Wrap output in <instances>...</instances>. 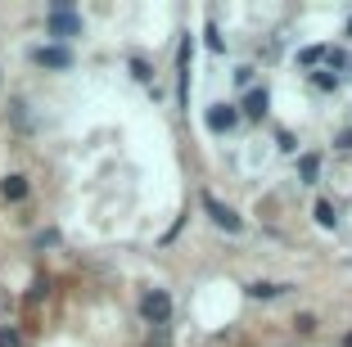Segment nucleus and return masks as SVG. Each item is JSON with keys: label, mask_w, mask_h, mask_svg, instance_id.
Instances as JSON below:
<instances>
[{"label": "nucleus", "mask_w": 352, "mask_h": 347, "mask_svg": "<svg viewBox=\"0 0 352 347\" xmlns=\"http://www.w3.org/2000/svg\"><path fill=\"white\" fill-rule=\"evenodd\" d=\"M199 203H204V212L212 216V225H217V230H226V235H239V230H244V216H239L235 208H226L217 194H208V190H204V194H199Z\"/></svg>", "instance_id": "1"}, {"label": "nucleus", "mask_w": 352, "mask_h": 347, "mask_svg": "<svg viewBox=\"0 0 352 347\" xmlns=\"http://www.w3.org/2000/svg\"><path fill=\"white\" fill-rule=\"evenodd\" d=\"M140 316L154 329H167V320H172V298H167L163 289H149V293L140 298Z\"/></svg>", "instance_id": "2"}, {"label": "nucleus", "mask_w": 352, "mask_h": 347, "mask_svg": "<svg viewBox=\"0 0 352 347\" xmlns=\"http://www.w3.org/2000/svg\"><path fill=\"white\" fill-rule=\"evenodd\" d=\"M45 23H50V36H59V41H68V36H77V32H82V19H77L68 5H54Z\"/></svg>", "instance_id": "3"}, {"label": "nucleus", "mask_w": 352, "mask_h": 347, "mask_svg": "<svg viewBox=\"0 0 352 347\" xmlns=\"http://www.w3.org/2000/svg\"><path fill=\"white\" fill-rule=\"evenodd\" d=\"M204 122H208V131H212V135H226V131H235L239 109H235V104H212Z\"/></svg>", "instance_id": "4"}, {"label": "nucleus", "mask_w": 352, "mask_h": 347, "mask_svg": "<svg viewBox=\"0 0 352 347\" xmlns=\"http://www.w3.org/2000/svg\"><path fill=\"white\" fill-rule=\"evenodd\" d=\"M32 59L41 63V68H73V50H68V45H36V50H32Z\"/></svg>", "instance_id": "5"}, {"label": "nucleus", "mask_w": 352, "mask_h": 347, "mask_svg": "<svg viewBox=\"0 0 352 347\" xmlns=\"http://www.w3.org/2000/svg\"><path fill=\"white\" fill-rule=\"evenodd\" d=\"M190 59H195V41H181V50H176V72H181V104H190Z\"/></svg>", "instance_id": "6"}, {"label": "nucleus", "mask_w": 352, "mask_h": 347, "mask_svg": "<svg viewBox=\"0 0 352 347\" xmlns=\"http://www.w3.org/2000/svg\"><path fill=\"white\" fill-rule=\"evenodd\" d=\"M267 104H271V95H267V86H253L249 95H244V117H267Z\"/></svg>", "instance_id": "7"}, {"label": "nucleus", "mask_w": 352, "mask_h": 347, "mask_svg": "<svg viewBox=\"0 0 352 347\" xmlns=\"http://www.w3.org/2000/svg\"><path fill=\"white\" fill-rule=\"evenodd\" d=\"M311 216H316L321 230H339V208H334L330 199H316V203H311Z\"/></svg>", "instance_id": "8"}, {"label": "nucleus", "mask_w": 352, "mask_h": 347, "mask_svg": "<svg viewBox=\"0 0 352 347\" xmlns=\"http://www.w3.org/2000/svg\"><path fill=\"white\" fill-rule=\"evenodd\" d=\"M0 194H5V203H23L28 199V176H5L0 181Z\"/></svg>", "instance_id": "9"}, {"label": "nucleus", "mask_w": 352, "mask_h": 347, "mask_svg": "<svg viewBox=\"0 0 352 347\" xmlns=\"http://www.w3.org/2000/svg\"><path fill=\"white\" fill-rule=\"evenodd\" d=\"M280 293H289V284H276V280H253L249 284V298H258V302H271Z\"/></svg>", "instance_id": "10"}, {"label": "nucleus", "mask_w": 352, "mask_h": 347, "mask_svg": "<svg viewBox=\"0 0 352 347\" xmlns=\"http://www.w3.org/2000/svg\"><path fill=\"white\" fill-rule=\"evenodd\" d=\"M298 181L302 185L321 181V153H302V158H298Z\"/></svg>", "instance_id": "11"}, {"label": "nucleus", "mask_w": 352, "mask_h": 347, "mask_svg": "<svg viewBox=\"0 0 352 347\" xmlns=\"http://www.w3.org/2000/svg\"><path fill=\"white\" fill-rule=\"evenodd\" d=\"M330 50H334V45H302V50H298V63H302V68L330 63Z\"/></svg>", "instance_id": "12"}, {"label": "nucleus", "mask_w": 352, "mask_h": 347, "mask_svg": "<svg viewBox=\"0 0 352 347\" xmlns=\"http://www.w3.org/2000/svg\"><path fill=\"white\" fill-rule=\"evenodd\" d=\"M311 86L316 91H334L339 86V72H311Z\"/></svg>", "instance_id": "13"}, {"label": "nucleus", "mask_w": 352, "mask_h": 347, "mask_svg": "<svg viewBox=\"0 0 352 347\" xmlns=\"http://www.w3.org/2000/svg\"><path fill=\"white\" fill-rule=\"evenodd\" d=\"M0 347H23V334L14 325H0Z\"/></svg>", "instance_id": "14"}, {"label": "nucleus", "mask_w": 352, "mask_h": 347, "mask_svg": "<svg viewBox=\"0 0 352 347\" xmlns=\"http://www.w3.org/2000/svg\"><path fill=\"white\" fill-rule=\"evenodd\" d=\"M334 149H339V153H352V126H343V131L334 135Z\"/></svg>", "instance_id": "15"}, {"label": "nucleus", "mask_w": 352, "mask_h": 347, "mask_svg": "<svg viewBox=\"0 0 352 347\" xmlns=\"http://www.w3.org/2000/svg\"><path fill=\"white\" fill-rule=\"evenodd\" d=\"M45 293H50V280H45V276H41V280H36V284H32V293H28V302H41V298H45Z\"/></svg>", "instance_id": "16"}, {"label": "nucleus", "mask_w": 352, "mask_h": 347, "mask_svg": "<svg viewBox=\"0 0 352 347\" xmlns=\"http://www.w3.org/2000/svg\"><path fill=\"white\" fill-rule=\"evenodd\" d=\"M276 144H280L285 153H294V149H298V140H294V131H276Z\"/></svg>", "instance_id": "17"}, {"label": "nucleus", "mask_w": 352, "mask_h": 347, "mask_svg": "<svg viewBox=\"0 0 352 347\" xmlns=\"http://www.w3.org/2000/svg\"><path fill=\"white\" fill-rule=\"evenodd\" d=\"M208 45H212V50H221V45H226V41H221V32H217V23H212V19H208Z\"/></svg>", "instance_id": "18"}, {"label": "nucleus", "mask_w": 352, "mask_h": 347, "mask_svg": "<svg viewBox=\"0 0 352 347\" xmlns=\"http://www.w3.org/2000/svg\"><path fill=\"white\" fill-rule=\"evenodd\" d=\"M131 72H135V82H149V63L145 59H131Z\"/></svg>", "instance_id": "19"}, {"label": "nucleus", "mask_w": 352, "mask_h": 347, "mask_svg": "<svg viewBox=\"0 0 352 347\" xmlns=\"http://www.w3.org/2000/svg\"><path fill=\"white\" fill-rule=\"evenodd\" d=\"M50 244H59V230H45V235H36V248H50Z\"/></svg>", "instance_id": "20"}, {"label": "nucleus", "mask_w": 352, "mask_h": 347, "mask_svg": "<svg viewBox=\"0 0 352 347\" xmlns=\"http://www.w3.org/2000/svg\"><path fill=\"white\" fill-rule=\"evenodd\" d=\"M294 325H298V334H311V329H316V320H311V316H298Z\"/></svg>", "instance_id": "21"}, {"label": "nucleus", "mask_w": 352, "mask_h": 347, "mask_svg": "<svg viewBox=\"0 0 352 347\" xmlns=\"http://www.w3.org/2000/svg\"><path fill=\"white\" fill-rule=\"evenodd\" d=\"M149 347H167V334H163V329H158V334L149 338Z\"/></svg>", "instance_id": "22"}, {"label": "nucleus", "mask_w": 352, "mask_h": 347, "mask_svg": "<svg viewBox=\"0 0 352 347\" xmlns=\"http://www.w3.org/2000/svg\"><path fill=\"white\" fill-rule=\"evenodd\" d=\"M343 347H352V329H348V334H343Z\"/></svg>", "instance_id": "23"}, {"label": "nucleus", "mask_w": 352, "mask_h": 347, "mask_svg": "<svg viewBox=\"0 0 352 347\" xmlns=\"http://www.w3.org/2000/svg\"><path fill=\"white\" fill-rule=\"evenodd\" d=\"M348 77H352V63H348Z\"/></svg>", "instance_id": "24"}]
</instances>
